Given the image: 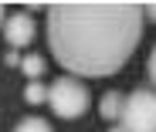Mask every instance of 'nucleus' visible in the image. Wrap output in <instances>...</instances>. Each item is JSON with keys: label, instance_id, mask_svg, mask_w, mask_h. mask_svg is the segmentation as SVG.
<instances>
[{"label": "nucleus", "instance_id": "nucleus-11", "mask_svg": "<svg viewBox=\"0 0 156 132\" xmlns=\"http://www.w3.org/2000/svg\"><path fill=\"white\" fill-rule=\"evenodd\" d=\"M143 14H146V20H153V24H156V4H149V7H143Z\"/></svg>", "mask_w": 156, "mask_h": 132}, {"label": "nucleus", "instance_id": "nucleus-3", "mask_svg": "<svg viewBox=\"0 0 156 132\" xmlns=\"http://www.w3.org/2000/svg\"><path fill=\"white\" fill-rule=\"evenodd\" d=\"M119 122L126 132H156V92L136 88L133 95H126V109Z\"/></svg>", "mask_w": 156, "mask_h": 132}, {"label": "nucleus", "instance_id": "nucleus-9", "mask_svg": "<svg viewBox=\"0 0 156 132\" xmlns=\"http://www.w3.org/2000/svg\"><path fill=\"white\" fill-rule=\"evenodd\" d=\"M146 71H149V82L156 85V44H153V51H149V64H146Z\"/></svg>", "mask_w": 156, "mask_h": 132}, {"label": "nucleus", "instance_id": "nucleus-12", "mask_svg": "<svg viewBox=\"0 0 156 132\" xmlns=\"http://www.w3.org/2000/svg\"><path fill=\"white\" fill-rule=\"evenodd\" d=\"M4 20H7V17H4V7H0V31H4Z\"/></svg>", "mask_w": 156, "mask_h": 132}, {"label": "nucleus", "instance_id": "nucleus-8", "mask_svg": "<svg viewBox=\"0 0 156 132\" xmlns=\"http://www.w3.org/2000/svg\"><path fill=\"white\" fill-rule=\"evenodd\" d=\"M24 102H27V105H41V102H48V88H44L41 82H27V88H24Z\"/></svg>", "mask_w": 156, "mask_h": 132}, {"label": "nucleus", "instance_id": "nucleus-1", "mask_svg": "<svg viewBox=\"0 0 156 132\" xmlns=\"http://www.w3.org/2000/svg\"><path fill=\"white\" fill-rule=\"evenodd\" d=\"M143 27L133 4H61L48 10V47L68 75L105 78L133 58Z\"/></svg>", "mask_w": 156, "mask_h": 132}, {"label": "nucleus", "instance_id": "nucleus-7", "mask_svg": "<svg viewBox=\"0 0 156 132\" xmlns=\"http://www.w3.org/2000/svg\"><path fill=\"white\" fill-rule=\"evenodd\" d=\"M14 132H55V129H51V122L41 119V115H27V119H20L14 125Z\"/></svg>", "mask_w": 156, "mask_h": 132}, {"label": "nucleus", "instance_id": "nucleus-6", "mask_svg": "<svg viewBox=\"0 0 156 132\" xmlns=\"http://www.w3.org/2000/svg\"><path fill=\"white\" fill-rule=\"evenodd\" d=\"M44 68H48V61H44L41 54H24V61H20V71H24V78H31V82H41Z\"/></svg>", "mask_w": 156, "mask_h": 132}, {"label": "nucleus", "instance_id": "nucleus-5", "mask_svg": "<svg viewBox=\"0 0 156 132\" xmlns=\"http://www.w3.org/2000/svg\"><path fill=\"white\" fill-rule=\"evenodd\" d=\"M122 109H126V95L122 92H105L98 98V115L102 119H122Z\"/></svg>", "mask_w": 156, "mask_h": 132}, {"label": "nucleus", "instance_id": "nucleus-10", "mask_svg": "<svg viewBox=\"0 0 156 132\" xmlns=\"http://www.w3.org/2000/svg\"><path fill=\"white\" fill-rule=\"evenodd\" d=\"M20 54H17V51H7V54H4V64H10V68H20Z\"/></svg>", "mask_w": 156, "mask_h": 132}, {"label": "nucleus", "instance_id": "nucleus-13", "mask_svg": "<svg viewBox=\"0 0 156 132\" xmlns=\"http://www.w3.org/2000/svg\"><path fill=\"white\" fill-rule=\"evenodd\" d=\"M109 132H126V129H122V125H115V129H109Z\"/></svg>", "mask_w": 156, "mask_h": 132}, {"label": "nucleus", "instance_id": "nucleus-2", "mask_svg": "<svg viewBox=\"0 0 156 132\" xmlns=\"http://www.w3.org/2000/svg\"><path fill=\"white\" fill-rule=\"evenodd\" d=\"M48 102H51V112L58 119H82L92 105V92L82 78L75 75H65V78H55L48 88Z\"/></svg>", "mask_w": 156, "mask_h": 132}, {"label": "nucleus", "instance_id": "nucleus-4", "mask_svg": "<svg viewBox=\"0 0 156 132\" xmlns=\"http://www.w3.org/2000/svg\"><path fill=\"white\" fill-rule=\"evenodd\" d=\"M34 34H37L34 17L24 14V10H17V14H10V17L4 20V37H7L10 47H27V44L34 41Z\"/></svg>", "mask_w": 156, "mask_h": 132}]
</instances>
